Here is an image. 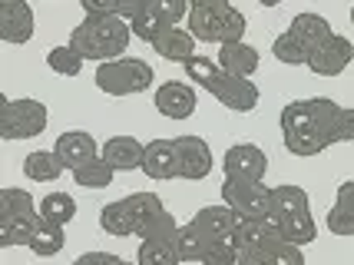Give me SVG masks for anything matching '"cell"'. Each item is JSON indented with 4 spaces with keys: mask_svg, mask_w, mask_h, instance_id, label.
<instances>
[{
    "mask_svg": "<svg viewBox=\"0 0 354 265\" xmlns=\"http://www.w3.org/2000/svg\"><path fill=\"white\" fill-rule=\"evenodd\" d=\"M80 7H83L86 14H113V17L133 20V17L146 7V0H80Z\"/></svg>",
    "mask_w": 354,
    "mask_h": 265,
    "instance_id": "36",
    "label": "cell"
},
{
    "mask_svg": "<svg viewBox=\"0 0 354 265\" xmlns=\"http://www.w3.org/2000/svg\"><path fill=\"white\" fill-rule=\"evenodd\" d=\"M129 40H133L129 20L113 14H86L70 33V44L83 53V60H96V63L123 57Z\"/></svg>",
    "mask_w": 354,
    "mask_h": 265,
    "instance_id": "2",
    "label": "cell"
},
{
    "mask_svg": "<svg viewBox=\"0 0 354 265\" xmlns=\"http://www.w3.org/2000/svg\"><path fill=\"white\" fill-rule=\"evenodd\" d=\"M338 143H354V107H341L338 123L331 129V146Z\"/></svg>",
    "mask_w": 354,
    "mask_h": 265,
    "instance_id": "42",
    "label": "cell"
},
{
    "mask_svg": "<svg viewBox=\"0 0 354 265\" xmlns=\"http://www.w3.org/2000/svg\"><path fill=\"white\" fill-rule=\"evenodd\" d=\"M338 203L354 205V179H344V183L338 186Z\"/></svg>",
    "mask_w": 354,
    "mask_h": 265,
    "instance_id": "44",
    "label": "cell"
},
{
    "mask_svg": "<svg viewBox=\"0 0 354 265\" xmlns=\"http://www.w3.org/2000/svg\"><path fill=\"white\" fill-rule=\"evenodd\" d=\"M354 60V44L348 37H341V33H331L324 44L308 53V70L311 73H318V77H338L344 73Z\"/></svg>",
    "mask_w": 354,
    "mask_h": 265,
    "instance_id": "8",
    "label": "cell"
},
{
    "mask_svg": "<svg viewBox=\"0 0 354 265\" xmlns=\"http://www.w3.org/2000/svg\"><path fill=\"white\" fill-rule=\"evenodd\" d=\"M351 24H354V7H351Z\"/></svg>",
    "mask_w": 354,
    "mask_h": 265,
    "instance_id": "47",
    "label": "cell"
},
{
    "mask_svg": "<svg viewBox=\"0 0 354 265\" xmlns=\"http://www.w3.org/2000/svg\"><path fill=\"white\" fill-rule=\"evenodd\" d=\"M183 66H185V77L196 80L205 93H212L218 103L225 109H232V113H252V109L259 107V96H262L259 86L248 77L229 73V70L218 60H212V57L196 53V57H189Z\"/></svg>",
    "mask_w": 354,
    "mask_h": 265,
    "instance_id": "1",
    "label": "cell"
},
{
    "mask_svg": "<svg viewBox=\"0 0 354 265\" xmlns=\"http://www.w3.org/2000/svg\"><path fill=\"white\" fill-rule=\"evenodd\" d=\"M196 33L189 30V27H179V24H169L166 30L156 37L149 47L162 57V60H169V63H185L189 57H196Z\"/></svg>",
    "mask_w": 354,
    "mask_h": 265,
    "instance_id": "14",
    "label": "cell"
},
{
    "mask_svg": "<svg viewBox=\"0 0 354 265\" xmlns=\"http://www.w3.org/2000/svg\"><path fill=\"white\" fill-rule=\"evenodd\" d=\"M33 7L27 0H14V3H0V37L3 44H27L33 37Z\"/></svg>",
    "mask_w": 354,
    "mask_h": 265,
    "instance_id": "13",
    "label": "cell"
},
{
    "mask_svg": "<svg viewBox=\"0 0 354 265\" xmlns=\"http://www.w3.org/2000/svg\"><path fill=\"white\" fill-rule=\"evenodd\" d=\"M3 3H14V0H3Z\"/></svg>",
    "mask_w": 354,
    "mask_h": 265,
    "instance_id": "48",
    "label": "cell"
},
{
    "mask_svg": "<svg viewBox=\"0 0 354 265\" xmlns=\"http://www.w3.org/2000/svg\"><path fill=\"white\" fill-rule=\"evenodd\" d=\"M142 172H146L153 183H169V179H179V149H176V140L146 143V153H142Z\"/></svg>",
    "mask_w": 354,
    "mask_h": 265,
    "instance_id": "12",
    "label": "cell"
},
{
    "mask_svg": "<svg viewBox=\"0 0 354 265\" xmlns=\"http://www.w3.org/2000/svg\"><path fill=\"white\" fill-rule=\"evenodd\" d=\"M288 30L305 44L308 50H315L318 44H324L328 37H331V24H328V17H322V14H311V10H305V14H295L292 17V27Z\"/></svg>",
    "mask_w": 354,
    "mask_h": 265,
    "instance_id": "24",
    "label": "cell"
},
{
    "mask_svg": "<svg viewBox=\"0 0 354 265\" xmlns=\"http://www.w3.org/2000/svg\"><path fill=\"white\" fill-rule=\"evenodd\" d=\"M239 265H305V246H298L278 232L272 239H265L262 246L242 249Z\"/></svg>",
    "mask_w": 354,
    "mask_h": 265,
    "instance_id": "7",
    "label": "cell"
},
{
    "mask_svg": "<svg viewBox=\"0 0 354 265\" xmlns=\"http://www.w3.org/2000/svg\"><path fill=\"white\" fill-rule=\"evenodd\" d=\"M100 153L109 159V166L116 172H133V170H142L146 143H139L136 136H109Z\"/></svg>",
    "mask_w": 354,
    "mask_h": 265,
    "instance_id": "16",
    "label": "cell"
},
{
    "mask_svg": "<svg viewBox=\"0 0 354 265\" xmlns=\"http://www.w3.org/2000/svg\"><path fill=\"white\" fill-rule=\"evenodd\" d=\"M176 149H179V179L199 183L212 172V149L202 136H176Z\"/></svg>",
    "mask_w": 354,
    "mask_h": 265,
    "instance_id": "11",
    "label": "cell"
},
{
    "mask_svg": "<svg viewBox=\"0 0 354 265\" xmlns=\"http://www.w3.org/2000/svg\"><path fill=\"white\" fill-rule=\"evenodd\" d=\"M222 170L232 179H252V183H259V179H265V172H268V156H265L262 146H255V143H239V146H229V153L222 156Z\"/></svg>",
    "mask_w": 354,
    "mask_h": 265,
    "instance_id": "10",
    "label": "cell"
},
{
    "mask_svg": "<svg viewBox=\"0 0 354 265\" xmlns=\"http://www.w3.org/2000/svg\"><path fill=\"white\" fill-rule=\"evenodd\" d=\"M328 232L331 235H341V239H351L354 235V205H344V203H335L331 212L324 219Z\"/></svg>",
    "mask_w": 354,
    "mask_h": 265,
    "instance_id": "40",
    "label": "cell"
},
{
    "mask_svg": "<svg viewBox=\"0 0 354 265\" xmlns=\"http://www.w3.org/2000/svg\"><path fill=\"white\" fill-rule=\"evenodd\" d=\"M272 235H278V222L272 216H265V219H239V226H235V239H239V246H242V249L262 246L265 239H272Z\"/></svg>",
    "mask_w": 354,
    "mask_h": 265,
    "instance_id": "29",
    "label": "cell"
},
{
    "mask_svg": "<svg viewBox=\"0 0 354 265\" xmlns=\"http://www.w3.org/2000/svg\"><path fill=\"white\" fill-rule=\"evenodd\" d=\"M278 232L285 235V239H292V242H298V246H308V242H315V235H318V226H315L311 209H305L298 216L278 222Z\"/></svg>",
    "mask_w": 354,
    "mask_h": 265,
    "instance_id": "34",
    "label": "cell"
},
{
    "mask_svg": "<svg viewBox=\"0 0 354 265\" xmlns=\"http://www.w3.org/2000/svg\"><path fill=\"white\" fill-rule=\"evenodd\" d=\"M70 172H73V183L83 189H106V186H113V176H116V170L109 166V159L103 153L86 159L83 166H77V170H70Z\"/></svg>",
    "mask_w": 354,
    "mask_h": 265,
    "instance_id": "25",
    "label": "cell"
},
{
    "mask_svg": "<svg viewBox=\"0 0 354 265\" xmlns=\"http://www.w3.org/2000/svg\"><path fill=\"white\" fill-rule=\"evenodd\" d=\"M216 60L229 70V73H239V77H255L259 73V63H262V53L245 44V40H232V44H218Z\"/></svg>",
    "mask_w": 354,
    "mask_h": 265,
    "instance_id": "17",
    "label": "cell"
},
{
    "mask_svg": "<svg viewBox=\"0 0 354 265\" xmlns=\"http://www.w3.org/2000/svg\"><path fill=\"white\" fill-rule=\"evenodd\" d=\"M185 27L196 33L202 44H232L245 40V14L239 7H192L185 17Z\"/></svg>",
    "mask_w": 354,
    "mask_h": 265,
    "instance_id": "4",
    "label": "cell"
},
{
    "mask_svg": "<svg viewBox=\"0 0 354 265\" xmlns=\"http://www.w3.org/2000/svg\"><path fill=\"white\" fill-rule=\"evenodd\" d=\"M126 205H129V212H133V219H136V232L156 216V212H162V209H166L162 199H159L156 192H133V196H126Z\"/></svg>",
    "mask_w": 354,
    "mask_h": 265,
    "instance_id": "37",
    "label": "cell"
},
{
    "mask_svg": "<svg viewBox=\"0 0 354 265\" xmlns=\"http://www.w3.org/2000/svg\"><path fill=\"white\" fill-rule=\"evenodd\" d=\"M146 7L153 10L162 24H183L185 17H189V0H146Z\"/></svg>",
    "mask_w": 354,
    "mask_h": 265,
    "instance_id": "41",
    "label": "cell"
},
{
    "mask_svg": "<svg viewBox=\"0 0 354 265\" xmlns=\"http://www.w3.org/2000/svg\"><path fill=\"white\" fill-rule=\"evenodd\" d=\"M153 107L166 120H189L199 107V96H196V86H189L183 80H166L153 93Z\"/></svg>",
    "mask_w": 354,
    "mask_h": 265,
    "instance_id": "9",
    "label": "cell"
},
{
    "mask_svg": "<svg viewBox=\"0 0 354 265\" xmlns=\"http://www.w3.org/2000/svg\"><path fill=\"white\" fill-rule=\"evenodd\" d=\"M212 235L205 232L202 226H196V222H185V226H179V232H176V246H179V259L183 262H202L205 259V252L212 249Z\"/></svg>",
    "mask_w": 354,
    "mask_h": 265,
    "instance_id": "22",
    "label": "cell"
},
{
    "mask_svg": "<svg viewBox=\"0 0 354 265\" xmlns=\"http://www.w3.org/2000/svg\"><path fill=\"white\" fill-rule=\"evenodd\" d=\"M100 229L109 232V235H120V239H126V235L136 232V219H133V212H129L126 199L106 203L103 209H100Z\"/></svg>",
    "mask_w": 354,
    "mask_h": 265,
    "instance_id": "26",
    "label": "cell"
},
{
    "mask_svg": "<svg viewBox=\"0 0 354 265\" xmlns=\"http://www.w3.org/2000/svg\"><path fill=\"white\" fill-rule=\"evenodd\" d=\"M196 226H202L205 232L212 235V239H222V235L235 232V226H239V216H235V209L229 203H216V205H202L199 212L192 216Z\"/></svg>",
    "mask_w": 354,
    "mask_h": 265,
    "instance_id": "19",
    "label": "cell"
},
{
    "mask_svg": "<svg viewBox=\"0 0 354 265\" xmlns=\"http://www.w3.org/2000/svg\"><path fill=\"white\" fill-rule=\"evenodd\" d=\"M153 66L136 57H116L96 66V90L106 96H136L153 86Z\"/></svg>",
    "mask_w": 354,
    "mask_h": 265,
    "instance_id": "3",
    "label": "cell"
},
{
    "mask_svg": "<svg viewBox=\"0 0 354 265\" xmlns=\"http://www.w3.org/2000/svg\"><path fill=\"white\" fill-rule=\"evenodd\" d=\"M63 159L57 149H33L30 156L24 159V176L33 183H57L63 176Z\"/></svg>",
    "mask_w": 354,
    "mask_h": 265,
    "instance_id": "21",
    "label": "cell"
},
{
    "mask_svg": "<svg viewBox=\"0 0 354 265\" xmlns=\"http://www.w3.org/2000/svg\"><path fill=\"white\" fill-rule=\"evenodd\" d=\"M53 149L60 153V159H63V166H66V170H77V166H83L86 159L100 156V149H103V146L93 140L86 129H70V133H60V136H57Z\"/></svg>",
    "mask_w": 354,
    "mask_h": 265,
    "instance_id": "15",
    "label": "cell"
},
{
    "mask_svg": "<svg viewBox=\"0 0 354 265\" xmlns=\"http://www.w3.org/2000/svg\"><path fill=\"white\" fill-rule=\"evenodd\" d=\"M285 136V149L292 153V156H318L328 149V140H324V133L318 126H311V129H295V133H281Z\"/></svg>",
    "mask_w": 354,
    "mask_h": 265,
    "instance_id": "28",
    "label": "cell"
},
{
    "mask_svg": "<svg viewBox=\"0 0 354 265\" xmlns=\"http://www.w3.org/2000/svg\"><path fill=\"white\" fill-rule=\"evenodd\" d=\"M3 140H33L46 129V107L33 96L20 100H3V123H0Z\"/></svg>",
    "mask_w": 354,
    "mask_h": 265,
    "instance_id": "5",
    "label": "cell"
},
{
    "mask_svg": "<svg viewBox=\"0 0 354 265\" xmlns=\"http://www.w3.org/2000/svg\"><path fill=\"white\" fill-rule=\"evenodd\" d=\"M63 246H66V232H63L60 222L37 216V229H33V235H30V252L33 255L53 259V255H60L63 252Z\"/></svg>",
    "mask_w": 354,
    "mask_h": 265,
    "instance_id": "18",
    "label": "cell"
},
{
    "mask_svg": "<svg viewBox=\"0 0 354 265\" xmlns=\"http://www.w3.org/2000/svg\"><path fill=\"white\" fill-rule=\"evenodd\" d=\"M46 66L60 77H80L83 70V53H80L73 44H63V47L46 50Z\"/></svg>",
    "mask_w": 354,
    "mask_h": 265,
    "instance_id": "33",
    "label": "cell"
},
{
    "mask_svg": "<svg viewBox=\"0 0 354 265\" xmlns=\"http://www.w3.org/2000/svg\"><path fill=\"white\" fill-rule=\"evenodd\" d=\"M259 3H262V7H278L281 0H259Z\"/></svg>",
    "mask_w": 354,
    "mask_h": 265,
    "instance_id": "46",
    "label": "cell"
},
{
    "mask_svg": "<svg viewBox=\"0 0 354 265\" xmlns=\"http://www.w3.org/2000/svg\"><path fill=\"white\" fill-rule=\"evenodd\" d=\"M40 216L66 226V222H73V219H77V203H73V196H70V192H50V196L40 199Z\"/></svg>",
    "mask_w": 354,
    "mask_h": 265,
    "instance_id": "35",
    "label": "cell"
},
{
    "mask_svg": "<svg viewBox=\"0 0 354 265\" xmlns=\"http://www.w3.org/2000/svg\"><path fill=\"white\" fill-rule=\"evenodd\" d=\"M239 255H242V246H239L235 232H229L212 242V249L205 252L202 265H239Z\"/></svg>",
    "mask_w": 354,
    "mask_h": 265,
    "instance_id": "38",
    "label": "cell"
},
{
    "mask_svg": "<svg viewBox=\"0 0 354 265\" xmlns=\"http://www.w3.org/2000/svg\"><path fill=\"white\" fill-rule=\"evenodd\" d=\"M272 53H275V60L285 63V66H308V53H311V50L305 47V44H301L292 30H285V33H278V37H275Z\"/></svg>",
    "mask_w": 354,
    "mask_h": 265,
    "instance_id": "30",
    "label": "cell"
},
{
    "mask_svg": "<svg viewBox=\"0 0 354 265\" xmlns=\"http://www.w3.org/2000/svg\"><path fill=\"white\" fill-rule=\"evenodd\" d=\"M232 0H189V7H225Z\"/></svg>",
    "mask_w": 354,
    "mask_h": 265,
    "instance_id": "45",
    "label": "cell"
},
{
    "mask_svg": "<svg viewBox=\"0 0 354 265\" xmlns=\"http://www.w3.org/2000/svg\"><path fill=\"white\" fill-rule=\"evenodd\" d=\"M40 212V203H33V196L27 189L7 186L0 189V219L3 216H37Z\"/></svg>",
    "mask_w": 354,
    "mask_h": 265,
    "instance_id": "32",
    "label": "cell"
},
{
    "mask_svg": "<svg viewBox=\"0 0 354 265\" xmlns=\"http://www.w3.org/2000/svg\"><path fill=\"white\" fill-rule=\"evenodd\" d=\"M40 216V212H37ZM37 216H3L0 219V249L10 246H30V235L37 229Z\"/></svg>",
    "mask_w": 354,
    "mask_h": 265,
    "instance_id": "27",
    "label": "cell"
},
{
    "mask_svg": "<svg viewBox=\"0 0 354 265\" xmlns=\"http://www.w3.org/2000/svg\"><path fill=\"white\" fill-rule=\"evenodd\" d=\"M139 265H179V246L169 235H149V239H139V252H136Z\"/></svg>",
    "mask_w": 354,
    "mask_h": 265,
    "instance_id": "20",
    "label": "cell"
},
{
    "mask_svg": "<svg viewBox=\"0 0 354 265\" xmlns=\"http://www.w3.org/2000/svg\"><path fill=\"white\" fill-rule=\"evenodd\" d=\"M129 27H133V37H136V40H142V44H153L156 37L166 30L169 24H162V20H159V17H156L149 7H142V10H139V14L129 20Z\"/></svg>",
    "mask_w": 354,
    "mask_h": 265,
    "instance_id": "39",
    "label": "cell"
},
{
    "mask_svg": "<svg viewBox=\"0 0 354 265\" xmlns=\"http://www.w3.org/2000/svg\"><path fill=\"white\" fill-rule=\"evenodd\" d=\"M93 262L120 265L123 259H120V255H113V252H86V255H80V259H77V265H93Z\"/></svg>",
    "mask_w": 354,
    "mask_h": 265,
    "instance_id": "43",
    "label": "cell"
},
{
    "mask_svg": "<svg viewBox=\"0 0 354 265\" xmlns=\"http://www.w3.org/2000/svg\"><path fill=\"white\" fill-rule=\"evenodd\" d=\"M222 203H229L239 219H265L272 216V189L252 179H232L225 176L222 183Z\"/></svg>",
    "mask_w": 354,
    "mask_h": 265,
    "instance_id": "6",
    "label": "cell"
},
{
    "mask_svg": "<svg viewBox=\"0 0 354 265\" xmlns=\"http://www.w3.org/2000/svg\"><path fill=\"white\" fill-rule=\"evenodd\" d=\"M278 123H281V133H295V129L318 126V120H315V103H311V100H292L288 107L281 109Z\"/></svg>",
    "mask_w": 354,
    "mask_h": 265,
    "instance_id": "31",
    "label": "cell"
},
{
    "mask_svg": "<svg viewBox=\"0 0 354 265\" xmlns=\"http://www.w3.org/2000/svg\"><path fill=\"white\" fill-rule=\"evenodd\" d=\"M311 209L308 203V192L301 186H272V219L275 222H285V219L298 216V212H305Z\"/></svg>",
    "mask_w": 354,
    "mask_h": 265,
    "instance_id": "23",
    "label": "cell"
}]
</instances>
